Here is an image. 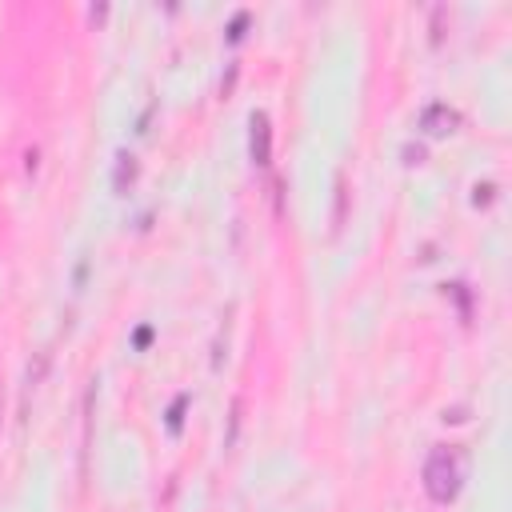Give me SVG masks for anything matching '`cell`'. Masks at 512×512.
<instances>
[{"label": "cell", "mask_w": 512, "mask_h": 512, "mask_svg": "<svg viewBox=\"0 0 512 512\" xmlns=\"http://www.w3.org/2000/svg\"><path fill=\"white\" fill-rule=\"evenodd\" d=\"M0 420H4V400H0Z\"/></svg>", "instance_id": "cell-7"}, {"label": "cell", "mask_w": 512, "mask_h": 512, "mask_svg": "<svg viewBox=\"0 0 512 512\" xmlns=\"http://www.w3.org/2000/svg\"><path fill=\"white\" fill-rule=\"evenodd\" d=\"M464 476H468V456L464 448L456 444H440L428 452L424 460V492L436 500V504H452L464 488Z\"/></svg>", "instance_id": "cell-1"}, {"label": "cell", "mask_w": 512, "mask_h": 512, "mask_svg": "<svg viewBox=\"0 0 512 512\" xmlns=\"http://www.w3.org/2000/svg\"><path fill=\"white\" fill-rule=\"evenodd\" d=\"M184 400H188V396H176V400H172V408H168V428H172V432H180V412H184Z\"/></svg>", "instance_id": "cell-5"}, {"label": "cell", "mask_w": 512, "mask_h": 512, "mask_svg": "<svg viewBox=\"0 0 512 512\" xmlns=\"http://www.w3.org/2000/svg\"><path fill=\"white\" fill-rule=\"evenodd\" d=\"M120 160V168H116V188H124V176L132 180L136 176V164H132V156H116Z\"/></svg>", "instance_id": "cell-4"}, {"label": "cell", "mask_w": 512, "mask_h": 512, "mask_svg": "<svg viewBox=\"0 0 512 512\" xmlns=\"http://www.w3.org/2000/svg\"><path fill=\"white\" fill-rule=\"evenodd\" d=\"M252 136H248V148H252V160L256 164H268V152H272V128H268V116L264 112H252Z\"/></svg>", "instance_id": "cell-3"}, {"label": "cell", "mask_w": 512, "mask_h": 512, "mask_svg": "<svg viewBox=\"0 0 512 512\" xmlns=\"http://www.w3.org/2000/svg\"><path fill=\"white\" fill-rule=\"evenodd\" d=\"M148 340H152V328H140V332H136V348H144Z\"/></svg>", "instance_id": "cell-6"}, {"label": "cell", "mask_w": 512, "mask_h": 512, "mask_svg": "<svg viewBox=\"0 0 512 512\" xmlns=\"http://www.w3.org/2000/svg\"><path fill=\"white\" fill-rule=\"evenodd\" d=\"M456 124H460V112L448 108V104H428L424 116H420V128L428 136H448V132H456Z\"/></svg>", "instance_id": "cell-2"}]
</instances>
